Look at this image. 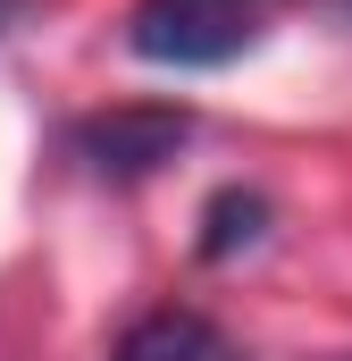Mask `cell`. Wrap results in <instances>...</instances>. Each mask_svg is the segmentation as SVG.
Instances as JSON below:
<instances>
[{"mask_svg":"<svg viewBox=\"0 0 352 361\" xmlns=\"http://www.w3.org/2000/svg\"><path fill=\"white\" fill-rule=\"evenodd\" d=\"M344 8H352V0H344Z\"/></svg>","mask_w":352,"mask_h":361,"instance_id":"6","label":"cell"},{"mask_svg":"<svg viewBox=\"0 0 352 361\" xmlns=\"http://www.w3.org/2000/svg\"><path fill=\"white\" fill-rule=\"evenodd\" d=\"M344 361H352V353H344Z\"/></svg>","mask_w":352,"mask_h":361,"instance_id":"7","label":"cell"},{"mask_svg":"<svg viewBox=\"0 0 352 361\" xmlns=\"http://www.w3.org/2000/svg\"><path fill=\"white\" fill-rule=\"evenodd\" d=\"M8 17H17V0H0V34H8Z\"/></svg>","mask_w":352,"mask_h":361,"instance_id":"5","label":"cell"},{"mask_svg":"<svg viewBox=\"0 0 352 361\" xmlns=\"http://www.w3.org/2000/svg\"><path fill=\"white\" fill-rule=\"evenodd\" d=\"M277 0H134L126 51L151 68H227L268 34Z\"/></svg>","mask_w":352,"mask_h":361,"instance_id":"1","label":"cell"},{"mask_svg":"<svg viewBox=\"0 0 352 361\" xmlns=\"http://www.w3.org/2000/svg\"><path fill=\"white\" fill-rule=\"evenodd\" d=\"M109 361H235V345L201 319V311H151L118 336Z\"/></svg>","mask_w":352,"mask_h":361,"instance_id":"3","label":"cell"},{"mask_svg":"<svg viewBox=\"0 0 352 361\" xmlns=\"http://www.w3.org/2000/svg\"><path fill=\"white\" fill-rule=\"evenodd\" d=\"M260 235H268V202L252 185L210 193V210H201V261H235V252H252Z\"/></svg>","mask_w":352,"mask_h":361,"instance_id":"4","label":"cell"},{"mask_svg":"<svg viewBox=\"0 0 352 361\" xmlns=\"http://www.w3.org/2000/svg\"><path fill=\"white\" fill-rule=\"evenodd\" d=\"M193 143V118L168 109V101H134V109H101V118H76L68 126V152L84 160L92 177H151V169H168L176 152Z\"/></svg>","mask_w":352,"mask_h":361,"instance_id":"2","label":"cell"}]
</instances>
